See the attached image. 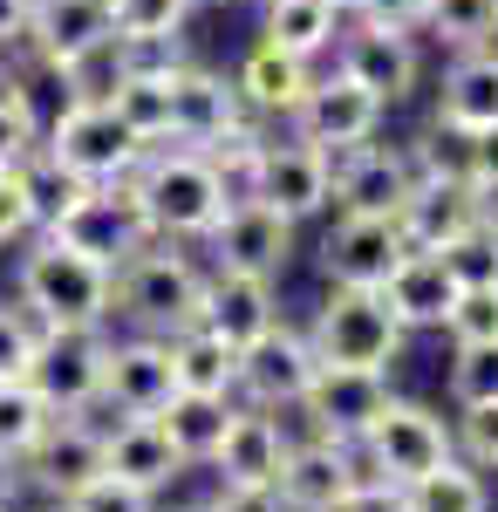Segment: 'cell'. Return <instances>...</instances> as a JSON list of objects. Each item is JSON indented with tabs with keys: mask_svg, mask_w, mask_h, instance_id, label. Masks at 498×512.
Instances as JSON below:
<instances>
[{
	"mask_svg": "<svg viewBox=\"0 0 498 512\" xmlns=\"http://www.w3.org/2000/svg\"><path fill=\"white\" fill-rule=\"evenodd\" d=\"M198 308H205V274L171 246V239H151L144 253H130L116 267V301L110 315H130L144 335H178V328H198Z\"/></svg>",
	"mask_w": 498,
	"mask_h": 512,
	"instance_id": "3957f363",
	"label": "cell"
},
{
	"mask_svg": "<svg viewBox=\"0 0 498 512\" xmlns=\"http://www.w3.org/2000/svg\"><path fill=\"white\" fill-rule=\"evenodd\" d=\"M492 7H498V0H492Z\"/></svg>",
	"mask_w": 498,
	"mask_h": 512,
	"instance_id": "6f0895ef",
	"label": "cell"
},
{
	"mask_svg": "<svg viewBox=\"0 0 498 512\" xmlns=\"http://www.w3.org/2000/svg\"><path fill=\"white\" fill-rule=\"evenodd\" d=\"M103 472L123 478V485L157 492V485H171V478L185 472V458L171 451V437L157 431V417H123V424L103 437Z\"/></svg>",
	"mask_w": 498,
	"mask_h": 512,
	"instance_id": "4316f807",
	"label": "cell"
},
{
	"mask_svg": "<svg viewBox=\"0 0 498 512\" xmlns=\"http://www.w3.org/2000/svg\"><path fill=\"white\" fill-rule=\"evenodd\" d=\"M444 267L458 274V287H498V233L471 226L444 246Z\"/></svg>",
	"mask_w": 498,
	"mask_h": 512,
	"instance_id": "f35d334b",
	"label": "cell"
},
{
	"mask_svg": "<svg viewBox=\"0 0 498 512\" xmlns=\"http://www.w3.org/2000/svg\"><path fill=\"white\" fill-rule=\"evenodd\" d=\"M116 301V267L82 253L62 233H35V246L21 253V308L41 328H103Z\"/></svg>",
	"mask_w": 498,
	"mask_h": 512,
	"instance_id": "6da1fadb",
	"label": "cell"
},
{
	"mask_svg": "<svg viewBox=\"0 0 498 512\" xmlns=\"http://www.w3.org/2000/svg\"><path fill=\"white\" fill-rule=\"evenodd\" d=\"M41 151H48L55 164H69L76 178H89V185H116V178H130V171L144 164L151 144L116 117L110 103L76 96V103H62L55 117L41 123Z\"/></svg>",
	"mask_w": 498,
	"mask_h": 512,
	"instance_id": "5b68a950",
	"label": "cell"
},
{
	"mask_svg": "<svg viewBox=\"0 0 498 512\" xmlns=\"http://www.w3.org/2000/svg\"><path fill=\"white\" fill-rule=\"evenodd\" d=\"M130 192L144 205L157 239H205L226 212V178L212 171L205 151H185V144H151L144 164L130 171Z\"/></svg>",
	"mask_w": 498,
	"mask_h": 512,
	"instance_id": "7a4b0ae2",
	"label": "cell"
},
{
	"mask_svg": "<svg viewBox=\"0 0 498 512\" xmlns=\"http://www.w3.org/2000/svg\"><path fill=\"white\" fill-rule=\"evenodd\" d=\"M198 0H110V21H116V41L130 48H157V41H178L185 21H192Z\"/></svg>",
	"mask_w": 498,
	"mask_h": 512,
	"instance_id": "e575fe53",
	"label": "cell"
},
{
	"mask_svg": "<svg viewBox=\"0 0 498 512\" xmlns=\"http://www.w3.org/2000/svg\"><path fill=\"white\" fill-rule=\"evenodd\" d=\"M62 239H76L82 253L123 267V260L144 253L157 233H151V219H144V205H137V192H130V178H116V185H89V198L76 205V219L62 226Z\"/></svg>",
	"mask_w": 498,
	"mask_h": 512,
	"instance_id": "9a60e30c",
	"label": "cell"
},
{
	"mask_svg": "<svg viewBox=\"0 0 498 512\" xmlns=\"http://www.w3.org/2000/svg\"><path fill=\"white\" fill-rule=\"evenodd\" d=\"M41 151V117L35 96L14 76H0V171H21V164Z\"/></svg>",
	"mask_w": 498,
	"mask_h": 512,
	"instance_id": "8d00e7d4",
	"label": "cell"
},
{
	"mask_svg": "<svg viewBox=\"0 0 498 512\" xmlns=\"http://www.w3.org/2000/svg\"><path fill=\"white\" fill-rule=\"evenodd\" d=\"M21 198H28V226L35 233H62L76 219V205L89 198V178H76L69 164H55L48 151L21 164Z\"/></svg>",
	"mask_w": 498,
	"mask_h": 512,
	"instance_id": "f546056e",
	"label": "cell"
},
{
	"mask_svg": "<svg viewBox=\"0 0 498 512\" xmlns=\"http://www.w3.org/2000/svg\"><path fill=\"white\" fill-rule=\"evenodd\" d=\"M458 274L444 267V253H403L396 267H389V280H383V301L396 308V321L403 328H444V315L458 308Z\"/></svg>",
	"mask_w": 498,
	"mask_h": 512,
	"instance_id": "cb8c5ba5",
	"label": "cell"
},
{
	"mask_svg": "<svg viewBox=\"0 0 498 512\" xmlns=\"http://www.w3.org/2000/svg\"><path fill=\"white\" fill-rule=\"evenodd\" d=\"M458 444L471 465H498V403H478V410H464V424H458Z\"/></svg>",
	"mask_w": 498,
	"mask_h": 512,
	"instance_id": "7bdbcfd3",
	"label": "cell"
},
{
	"mask_svg": "<svg viewBox=\"0 0 498 512\" xmlns=\"http://www.w3.org/2000/svg\"><path fill=\"white\" fill-rule=\"evenodd\" d=\"M212 465L226 472V485H273L287 465V431L273 424V410H232Z\"/></svg>",
	"mask_w": 498,
	"mask_h": 512,
	"instance_id": "d4e9b609",
	"label": "cell"
},
{
	"mask_svg": "<svg viewBox=\"0 0 498 512\" xmlns=\"http://www.w3.org/2000/svg\"><path fill=\"white\" fill-rule=\"evenodd\" d=\"M437 123H444V130H458V137L498 123V48H492V41H485V48H458V62L444 69Z\"/></svg>",
	"mask_w": 498,
	"mask_h": 512,
	"instance_id": "484cf974",
	"label": "cell"
},
{
	"mask_svg": "<svg viewBox=\"0 0 498 512\" xmlns=\"http://www.w3.org/2000/svg\"><path fill=\"white\" fill-rule=\"evenodd\" d=\"M342 76L362 82L376 103H403L410 89H417L423 76V55L417 41H410V28H383V21H355L342 35Z\"/></svg>",
	"mask_w": 498,
	"mask_h": 512,
	"instance_id": "5bb4252c",
	"label": "cell"
},
{
	"mask_svg": "<svg viewBox=\"0 0 498 512\" xmlns=\"http://www.w3.org/2000/svg\"><path fill=\"white\" fill-rule=\"evenodd\" d=\"M28 14H35V0H0V55H14V48H21Z\"/></svg>",
	"mask_w": 498,
	"mask_h": 512,
	"instance_id": "681fc988",
	"label": "cell"
},
{
	"mask_svg": "<svg viewBox=\"0 0 498 512\" xmlns=\"http://www.w3.org/2000/svg\"><path fill=\"white\" fill-rule=\"evenodd\" d=\"M314 369H321V362H314V342H307L301 328L273 321L260 342L239 349V390H246L253 410H301Z\"/></svg>",
	"mask_w": 498,
	"mask_h": 512,
	"instance_id": "ba28073f",
	"label": "cell"
},
{
	"mask_svg": "<svg viewBox=\"0 0 498 512\" xmlns=\"http://www.w3.org/2000/svg\"><path fill=\"white\" fill-rule=\"evenodd\" d=\"M205 239H212L219 267L273 280L280 267H287V246H294V219H280V212H273V205H260V198H232L226 212H219V226H212Z\"/></svg>",
	"mask_w": 498,
	"mask_h": 512,
	"instance_id": "2e32d148",
	"label": "cell"
},
{
	"mask_svg": "<svg viewBox=\"0 0 498 512\" xmlns=\"http://www.w3.org/2000/svg\"><path fill=\"white\" fill-rule=\"evenodd\" d=\"M464 178H471V185L498 178V123H485V130L464 137Z\"/></svg>",
	"mask_w": 498,
	"mask_h": 512,
	"instance_id": "bcb514c9",
	"label": "cell"
},
{
	"mask_svg": "<svg viewBox=\"0 0 498 512\" xmlns=\"http://www.w3.org/2000/svg\"><path fill=\"white\" fill-rule=\"evenodd\" d=\"M48 512H69V506H48Z\"/></svg>",
	"mask_w": 498,
	"mask_h": 512,
	"instance_id": "9f6ffc18",
	"label": "cell"
},
{
	"mask_svg": "<svg viewBox=\"0 0 498 512\" xmlns=\"http://www.w3.org/2000/svg\"><path fill=\"white\" fill-rule=\"evenodd\" d=\"M55 424V410H48V396L21 376V383H0V458H28L41 444V431Z\"/></svg>",
	"mask_w": 498,
	"mask_h": 512,
	"instance_id": "836d02e7",
	"label": "cell"
},
{
	"mask_svg": "<svg viewBox=\"0 0 498 512\" xmlns=\"http://www.w3.org/2000/svg\"><path fill=\"white\" fill-rule=\"evenodd\" d=\"M403 335L410 328L396 321L383 287H335V280H328V301L314 308V328H307L314 362H328V369H389Z\"/></svg>",
	"mask_w": 498,
	"mask_h": 512,
	"instance_id": "277c9868",
	"label": "cell"
},
{
	"mask_svg": "<svg viewBox=\"0 0 498 512\" xmlns=\"http://www.w3.org/2000/svg\"><path fill=\"white\" fill-rule=\"evenodd\" d=\"M444 328H451V342H498V287H464Z\"/></svg>",
	"mask_w": 498,
	"mask_h": 512,
	"instance_id": "60d3db41",
	"label": "cell"
},
{
	"mask_svg": "<svg viewBox=\"0 0 498 512\" xmlns=\"http://www.w3.org/2000/svg\"><path fill=\"white\" fill-rule=\"evenodd\" d=\"M471 205H478V226H485V233H498V178L471 185Z\"/></svg>",
	"mask_w": 498,
	"mask_h": 512,
	"instance_id": "f907efd6",
	"label": "cell"
},
{
	"mask_svg": "<svg viewBox=\"0 0 498 512\" xmlns=\"http://www.w3.org/2000/svg\"><path fill=\"white\" fill-rule=\"evenodd\" d=\"M328 178H335V205L342 212L396 219L410 185H417V158L410 151H389V144H348V151L328 158Z\"/></svg>",
	"mask_w": 498,
	"mask_h": 512,
	"instance_id": "30bf717a",
	"label": "cell"
},
{
	"mask_svg": "<svg viewBox=\"0 0 498 512\" xmlns=\"http://www.w3.org/2000/svg\"><path fill=\"white\" fill-rule=\"evenodd\" d=\"M0 76H7V55H0Z\"/></svg>",
	"mask_w": 498,
	"mask_h": 512,
	"instance_id": "db71d44e",
	"label": "cell"
},
{
	"mask_svg": "<svg viewBox=\"0 0 498 512\" xmlns=\"http://www.w3.org/2000/svg\"><path fill=\"white\" fill-rule=\"evenodd\" d=\"M376 123H383V103H376L362 82H348L342 69H335L328 82H307L301 110H294V137L335 158V151H348V144H369Z\"/></svg>",
	"mask_w": 498,
	"mask_h": 512,
	"instance_id": "7c38bea8",
	"label": "cell"
},
{
	"mask_svg": "<svg viewBox=\"0 0 498 512\" xmlns=\"http://www.w3.org/2000/svg\"><path fill=\"white\" fill-rule=\"evenodd\" d=\"M444 48H485L498 35V7L492 0H423V21Z\"/></svg>",
	"mask_w": 498,
	"mask_h": 512,
	"instance_id": "d590c367",
	"label": "cell"
},
{
	"mask_svg": "<svg viewBox=\"0 0 498 512\" xmlns=\"http://www.w3.org/2000/svg\"><path fill=\"white\" fill-rule=\"evenodd\" d=\"M232 82H239V103H246L253 117H294L314 76H307L301 55H280L273 41H260V48L239 62V76H232Z\"/></svg>",
	"mask_w": 498,
	"mask_h": 512,
	"instance_id": "83f0119b",
	"label": "cell"
},
{
	"mask_svg": "<svg viewBox=\"0 0 498 512\" xmlns=\"http://www.w3.org/2000/svg\"><path fill=\"white\" fill-rule=\"evenodd\" d=\"M348 14H362V21H383V28H417V21H423V0H355Z\"/></svg>",
	"mask_w": 498,
	"mask_h": 512,
	"instance_id": "c3c4849f",
	"label": "cell"
},
{
	"mask_svg": "<svg viewBox=\"0 0 498 512\" xmlns=\"http://www.w3.org/2000/svg\"><path fill=\"white\" fill-rule=\"evenodd\" d=\"M226 417H232V396H192V390H178L164 410H157V431L171 437V451L192 465V458H212V451H219Z\"/></svg>",
	"mask_w": 498,
	"mask_h": 512,
	"instance_id": "4dcf8cb0",
	"label": "cell"
},
{
	"mask_svg": "<svg viewBox=\"0 0 498 512\" xmlns=\"http://www.w3.org/2000/svg\"><path fill=\"white\" fill-rule=\"evenodd\" d=\"M212 7H232V0H212Z\"/></svg>",
	"mask_w": 498,
	"mask_h": 512,
	"instance_id": "11a10c76",
	"label": "cell"
},
{
	"mask_svg": "<svg viewBox=\"0 0 498 512\" xmlns=\"http://www.w3.org/2000/svg\"><path fill=\"white\" fill-rule=\"evenodd\" d=\"M35 349H41V321L28 308H0V383H21L35 369Z\"/></svg>",
	"mask_w": 498,
	"mask_h": 512,
	"instance_id": "ab89813d",
	"label": "cell"
},
{
	"mask_svg": "<svg viewBox=\"0 0 498 512\" xmlns=\"http://www.w3.org/2000/svg\"><path fill=\"white\" fill-rule=\"evenodd\" d=\"M396 226H403V239H410L417 253H444L458 233L478 226L471 178H417L410 198H403V212H396Z\"/></svg>",
	"mask_w": 498,
	"mask_h": 512,
	"instance_id": "603a6c76",
	"label": "cell"
},
{
	"mask_svg": "<svg viewBox=\"0 0 498 512\" xmlns=\"http://www.w3.org/2000/svg\"><path fill=\"white\" fill-rule=\"evenodd\" d=\"M335 7H342V14H348V7H355V0H335Z\"/></svg>",
	"mask_w": 498,
	"mask_h": 512,
	"instance_id": "f5cc1de1",
	"label": "cell"
},
{
	"mask_svg": "<svg viewBox=\"0 0 498 512\" xmlns=\"http://www.w3.org/2000/svg\"><path fill=\"white\" fill-rule=\"evenodd\" d=\"M389 403L383 369H314L301 410L314 417V437H335V444H355V437L376 424V410Z\"/></svg>",
	"mask_w": 498,
	"mask_h": 512,
	"instance_id": "e0dca14e",
	"label": "cell"
},
{
	"mask_svg": "<svg viewBox=\"0 0 498 512\" xmlns=\"http://www.w3.org/2000/svg\"><path fill=\"white\" fill-rule=\"evenodd\" d=\"M246 123H253V110L239 103V82H226L219 69H198V62H178V76H171V144L212 151Z\"/></svg>",
	"mask_w": 498,
	"mask_h": 512,
	"instance_id": "9c48e42d",
	"label": "cell"
},
{
	"mask_svg": "<svg viewBox=\"0 0 498 512\" xmlns=\"http://www.w3.org/2000/svg\"><path fill=\"white\" fill-rule=\"evenodd\" d=\"M116 41L110 0H35L28 14V35H21V55H35L41 76H62L69 62H82L89 48Z\"/></svg>",
	"mask_w": 498,
	"mask_h": 512,
	"instance_id": "8fae6325",
	"label": "cell"
},
{
	"mask_svg": "<svg viewBox=\"0 0 498 512\" xmlns=\"http://www.w3.org/2000/svg\"><path fill=\"white\" fill-rule=\"evenodd\" d=\"M355 478H362L355 472V444L307 437V444H287V465H280V478H273V492H280L287 512H335Z\"/></svg>",
	"mask_w": 498,
	"mask_h": 512,
	"instance_id": "ffe728a7",
	"label": "cell"
},
{
	"mask_svg": "<svg viewBox=\"0 0 498 512\" xmlns=\"http://www.w3.org/2000/svg\"><path fill=\"white\" fill-rule=\"evenodd\" d=\"M410 253V239L396 219H362V212H342V226L321 239V274L335 287H383L389 267Z\"/></svg>",
	"mask_w": 498,
	"mask_h": 512,
	"instance_id": "ac0fdd59",
	"label": "cell"
},
{
	"mask_svg": "<svg viewBox=\"0 0 498 512\" xmlns=\"http://www.w3.org/2000/svg\"><path fill=\"white\" fill-rule=\"evenodd\" d=\"M171 342V376H178V390L192 396H232L239 390V349H226L212 328H178V335H164Z\"/></svg>",
	"mask_w": 498,
	"mask_h": 512,
	"instance_id": "f1b7e54d",
	"label": "cell"
},
{
	"mask_svg": "<svg viewBox=\"0 0 498 512\" xmlns=\"http://www.w3.org/2000/svg\"><path fill=\"white\" fill-rule=\"evenodd\" d=\"M260 205H273L280 219H294L301 226L307 212H321L328 198H335V178H328V151H314V144H267L260 137V164H253V192Z\"/></svg>",
	"mask_w": 498,
	"mask_h": 512,
	"instance_id": "4fadbf2b",
	"label": "cell"
},
{
	"mask_svg": "<svg viewBox=\"0 0 498 512\" xmlns=\"http://www.w3.org/2000/svg\"><path fill=\"white\" fill-rule=\"evenodd\" d=\"M171 396H178V376H171V342L164 335L110 342V355H103V403H116L123 417H157Z\"/></svg>",
	"mask_w": 498,
	"mask_h": 512,
	"instance_id": "d6986e66",
	"label": "cell"
},
{
	"mask_svg": "<svg viewBox=\"0 0 498 512\" xmlns=\"http://www.w3.org/2000/svg\"><path fill=\"white\" fill-rule=\"evenodd\" d=\"M69 512H151V492L144 485H123V478H96V485H82L76 499H62Z\"/></svg>",
	"mask_w": 498,
	"mask_h": 512,
	"instance_id": "b9f144b4",
	"label": "cell"
},
{
	"mask_svg": "<svg viewBox=\"0 0 498 512\" xmlns=\"http://www.w3.org/2000/svg\"><path fill=\"white\" fill-rule=\"evenodd\" d=\"M212 512H287V506H280L273 485H219Z\"/></svg>",
	"mask_w": 498,
	"mask_h": 512,
	"instance_id": "7dc6e473",
	"label": "cell"
},
{
	"mask_svg": "<svg viewBox=\"0 0 498 512\" xmlns=\"http://www.w3.org/2000/svg\"><path fill=\"white\" fill-rule=\"evenodd\" d=\"M355 444H362L369 478H389V485H410V478L437 472L444 458H458L451 431H444L423 403H403V396H389L383 410H376V424L355 437Z\"/></svg>",
	"mask_w": 498,
	"mask_h": 512,
	"instance_id": "8992f818",
	"label": "cell"
},
{
	"mask_svg": "<svg viewBox=\"0 0 498 512\" xmlns=\"http://www.w3.org/2000/svg\"><path fill=\"white\" fill-rule=\"evenodd\" d=\"M28 198H21V171H0V246H14V239H28Z\"/></svg>",
	"mask_w": 498,
	"mask_h": 512,
	"instance_id": "f6af8a7d",
	"label": "cell"
},
{
	"mask_svg": "<svg viewBox=\"0 0 498 512\" xmlns=\"http://www.w3.org/2000/svg\"><path fill=\"white\" fill-rule=\"evenodd\" d=\"M342 35V7L335 0H267V41L280 55H321Z\"/></svg>",
	"mask_w": 498,
	"mask_h": 512,
	"instance_id": "1f68e13d",
	"label": "cell"
},
{
	"mask_svg": "<svg viewBox=\"0 0 498 512\" xmlns=\"http://www.w3.org/2000/svg\"><path fill=\"white\" fill-rule=\"evenodd\" d=\"M451 396H458V410L498 403V342H458V355H451Z\"/></svg>",
	"mask_w": 498,
	"mask_h": 512,
	"instance_id": "74e56055",
	"label": "cell"
},
{
	"mask_svg": "<svg viewBox=\"0 0 498 512\" xmlns=\"http://www.w3.org/2000/svg\"><path fill=\"white\" fill-rule=\"evenodd\" d=\"M103 355H110L103 328H41L28 383L48 396L55 417H76L89 403H103Z\"/></svg>",
	"mask_w": 498,
	"mask_h": 512,
	"instance_id": "52a82bcc",
	"label": "cell"
},
{
	"mask_svg": "<svg viewBox=\"0 0 498 512\" xmlns=\"http://www.w3.org/2000/svg\"><path fill=\"white\" fill-rule=\"evenodd\" d=\"M14 472H21V465H14V458H0V512L14 506V485H21V478H14Z\"/></svg>",
	"mask_w": 498,
	"mask_h": 512,
	"instance_id": "816d5d0a",
	"label": "cell"
},
{
	"mask_svg": "<svg viewBox=\"0 0 498 512\" xmlns=\"http://www.w3.org/2000/svg\"><path fill=\"white\" fill-rule=\"evenodd\" d=\"M28 472H35L41 492H55V499H76L82 485H96L103 478V431H89L82 417H55L41 444L21 458Z\"/></svg>",
	"mask_w": 498,
	"mask_h": 512,
	"instance_id": "7402d4cb",
	"label": "cell"
},
{
	"mask_svg": "<svg viewBox=\"0 0 498 512\" xmlns=\"http://www.w3.org/2000/svg\"><path fill=\"white\" fill-rule=\"evenodd\" d=\"M403 499H410V512H485L492 506V499H485V478L471 472L464 458H444L437 472L410 478Z\"/></svg>",
	"mask_w": 498,
	"mask_h": 512,
	"instance_id": "d6a6232c",
	"label": "cell"
},
{
	"mask_svg": "<svg viewBox=\"0 0 498 512\" xmlns=\"http://www.w3.org/2000/svg\"><path fill=\"white\" fill-rule=\"evenodd\" d=\"M273 321H280V301H273V280L260 274H219L205 280V308H198V328H212L226 349H246V342H260Z\"/></svg>",
	"mask_w": 498,
	"mask_h": 512,
	"instance_id": "44dd1931",
	"label": "cell"
},
{
	"mask_svg": "<svg viewBox=\"0 0 498 512\" xmlns=\"http://www.w3.org/2000/svg\"><path fill=\"white\" fill-rule=\"evenodd\" d=\"M335 512H410V499H403V485H389V478H355Z\"/></svg>",
	"mask_w": 498,
	"mask_h": 512,
	"instance_id": "ee69618b",
	"label": "cell"
}]
</instances>
